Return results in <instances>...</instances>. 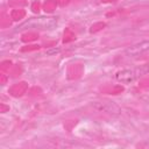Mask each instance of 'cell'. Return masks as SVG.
<instances>
[{
    "label": "cell",
    "instance_id": "1",
    "mask_svg": "<svg viewBox=\"0 0 149 149\" xmlns=\"http://www.w3.org/2000/svg\"><path fill=\"white\" fill-rule=\"evenodd\" d=\"M148 71V66L139 68V69H125L121 71H118L115 73V79L123 84H129L136 80L140 76L146 73Z\"/></svg>",
    "mask_w": 149,
    "mask_h": 149
},
{
    "label": "cell",
    "instance_id": "2",
    "mask_svg": "<svg viewBox=\"0 0 149 149\" xmlns=\"http://www.w3.org/2000/svg\"><path fill=\"white\" fill-rule=\"evenodd\" d=\"M149 49V40H146V41H142L140 43H136L134 45H132L129 49H127V55H130V56H136L146 50Z\"/></svg>",
    "mask_w": 149,
    "mask_h": 149
},
{
    "label": "cell",
    "instance_id": "3",
    "mask_svg": "<svg viewBox=\"0 0 149 149\" xmlns=\"http://www.w3.org/2000/svg\"><path fill=\"white\" fill-rule=\"evenodd\" d=\"M94 106L100 109V111H104V112H107V113H111V114H118L115 111H113V107H119L118 105L111 102V101H101V102H95Z\"/></svg>",
    "mask_w": 149,
    "mask_h": 149
},
{
    "label": "cell",
    "instance_id": "4",
    "mask_svg": "<svg viewBox=\"0 0 149 149\" xmlns=\"http://www.w3.org/2000/svg\"><path fill=\"white\" fill-rule=\"evenodd\" d=\"M57 51H59V49H51V50H47V54H48V55H51V54L57 52Z\"/></svg>",
    "mask_w": 149,
    "mask_h": 149
}]
</instances>
